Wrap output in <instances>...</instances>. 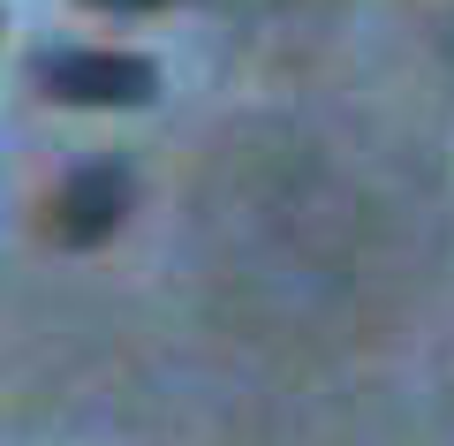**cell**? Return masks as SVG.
<instances>
[{
	"label": "cell",
	"mask_w": 454,
	"mask_h": 446,
	"mask_svg": "<svg viewBox=\"0 0 454 446\" xmlns=\"http://www.w3.org/2000/svg\"><path fill=\"white\" fill-rule=\"evenodd\" d=\"M121 212H129V175H121V167H83V175L53 197V235H61L68 250H91V242H106L114 227H121Z\"/></svg>",
	"instance_id": "7a4b0ae2"
},
{
	"label": "cell",
	"mask_w": 454,
	"mask_h": 446,
	"mask_svg": "<svg viewBox=\"0 0 454 446\" xmlns=\"http://www.w3.org/2000/svg\"><path fill=\"white\" fill-rule=\"evenodd\" d=\"M38 83H46L61 106H145L152 98V61H137V53H46L38 61Z\"/></svg>",
	"instance_id": "6da1fadb"
},
{
	"label": "cell",
	"mask_w": 454,
	"mask_h": 446,
	"mask_svg": "<svg viewBox=\"0 0 454 446\" xmlns=\"http://www.w3.org/2000/svg\"><path fill=\"white\" fill-rule=\"evenodd\" d=\"M98 8H152V0H98Z\"/></svg>",
	"instance_id": "3957f363"
}]
</instances>
